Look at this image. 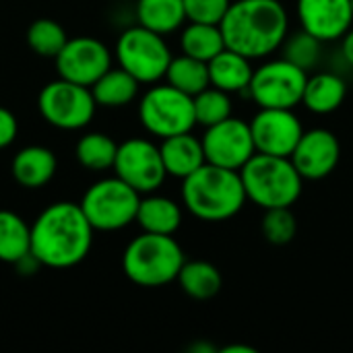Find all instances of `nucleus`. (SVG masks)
I'll return each mask as SVG.
<instances>
[{
	"label": "nucleus",
	"instance_id": "obj_1",
	"mask_svg": "<svg viewBox=\"0 0 353 353\" xmlns=\"http://www.w3.org/2000/svg\"><path fill=\"white\" fill-rule=\"evenodd\" d=\"M93 232L79 203H54L31 225V254L41 267L70 269L87 259Z\"/></svg>",
	"mask_w": 353,
	"mask_h": 353
},
{
	"label": "nucleus",
	"instance_id": "obj_2",
	"mask_svg": "<svg viewBox=\"0 0 353 353\" xmlns=\"http://www.w3.org/2000/svg\"><path fill=\"white\" fill-rule=\"evenodd\" d=\"M219 27L225 48L259 60L281 48L290 31V17L279 0H234Z\"/></svg>",
	"mask_w": 353,
	"mask_h": 353
},
{
	"label": "nucleus",
	"instance_id": "obj_3",
	"mask_svg": "<svg viewBox=\"0 0 353 353\" xmlns=\"http://www.w3.org/2000/svg\"><path fill=\"white\" fill-rule=\"evenodd\" d=\"M246 201L242 176L236 170L203 163L182 180V203L201 221H228L244 209Z\"/></svg>",
	"mask_w": 353,
	"mask_h": 353
},
{
	"label": "nucleus",
	"instance_id": "obj_4",
	"mask_svg": "<svg viewBox=\"0 0 353 353\" xmlns=\"http://www.w3.org/2000/svg\"><path fill=\"white\" fill-rule=\"evenodd\" d=\"M184 263V250L174 236L149 232L130 240L122 254L124 275L141 288H161L176 281Z\"/></svg>",
	"mask_w": 353,
	"mask_h": 353
},
{
	"label": "nucleus",
	"instance_id": "obj_5",
	"mask_svg": "<svg viewBox=\"0 0 353 353\" xmlns=\"http://www.w3.org/2000/svg\"><path fill=\"white\" fill-rule=\"evenodd\" d=\"M248 201L261 209L292 207L304 188V178L298 174L290 157L254 153L240 170Z\"/></svg>",
	"mask_w": 353,
	"mask_h": 353
},
{
	"label": "nucleus",
	"instance_id": "obj_6",
	"mask_svg": "<svg viewBox=\"0 0 353 353\" xmlns=\"http://www.w3.org/2000/svg\"><path fill=\"white\" fill-rule=\"evenodd\" d=\"M141 196L132 186L114 176L93 182L79 205L95 232H118L137 221Z\"/></svg>",
	"mask_w": 353,
	"mask_h": 353
},
{
	"label": "nucleus",
	"instance_id": "obj_7",
	"mask_svg": "<svg viewBox=\"0 0 353 353\" xmlns=\"http://www.w3.org/2000/svg\"><path fill=\"white\" fill-rule=\"evenodd\" d=\"M139 120L143 128L157 139L190 132L196 126L194 97L170 83L155 85L139 103Z\"/></svg>",
	"mask_w": 353,
	"mask_h": 353
},
{
	"label": "nucleus",
	"instance_id": "obj_8",
	"mask_svg": "<svg viewBox=\"0 0 353 353\" xmlns=\"http://www.w3.org/2000/svg\"><path fill=\"white\" fill-rule=\"evenodd\" d=\"M170 46L161 33H155L143 25L128 27L116 41V60L126 72H130L141 85L157 83L165 79L172 62Z\"/></svg>",
	"mask_w": 353,
	"mask_h": 353
},
{
	"label": "nucleus",
	"instance_id": "obj_9",
	"mask_svg": "<svg viewBox=\"0 0 353 353\" xmlns=\"http://www.w3.org/2000/svg\"><path fill=\"white\" fill-rule=\"evenodd\" d=\"M37 110L41 118L60 130H81L89 126L95 116L97 103L91 87L56 79L41 87L37 95Z\"/></svg>",
	"mask_w": 353,
	"mask_h": 353
},
{
	"label": "nucleus",
	"instance_id": "obj_10",
	"mask_svg": "<svg viewBox=\"0 0 353 353\" xmlns=\"http://www.w3.org/2000/svg\"><path fill=\"white\" fill-rule=\"evenodd\" d=\"M306 81V70L285 58H277L254 68L248 95L259 108L296 110L302 103Z\"/></svg>",
	"mask_w": 353,
	"mask_h": 353
},
{
	"label": "nucleus",
	"instance_id": "obj_11",
	"mask_svg": "<svg viewBox=\"0 0 353 353\" xmlns=\"http://www.w3.org/2000/svg\"><path fill=\"white\" fill-rule=\"evenodd\" d=\"M112 170L139 194L155 192L168 178L159 145L147 139H128L120 143Z\"/></svg>",
	"mask_w": 353,
	"mask_h": 353
},
{
	"label": "nucleus",
	"instance_id": "obj_12",
	"mask_svg": "<svg viewBox=\"0 0 353 353\" xmlns=\"http://www.w3.org/2000/svg\"><path fill=\"white\" fill-rule=\"evenodd\" d=\"M201 141H203L207 163L221 165L236 172H240L246 165V161L256 153L250 124L234 116L205 128Z\"/></svg>",
	"mask_w": 353,
	"mask_h": 353
},
{
	"label": "nucleus",
	"instance_id": "obj_13",
	"mask_svg": "<svg viewBox=\"0 0 353 353\" xmlns=\"http://www.w3.org/2000/svg\"><path fill=\"white\" fill-rule=\"evenodd\" d=\"M60 79L91 87L105 70L112 68L110 48L95 37H68L64 48L54 58Z\"/></svg>",
	"mask_w": 353,
	"mask_h": 353
},
{
	"label": "nucleus",
	"instance_id": "obj_14",
	"mask_svg": "<svg viewBox=\"0 0 353 353\" xmlns=\"http://www.w3.org/2000/svg\"><path fill=\"white\" fill-rule=\"evenodd\" d=\"M250 124L256 153L290 157L304 134V126L294 110L283 108H261Z\"/></svg>",
	"mask_w": 353,
	"mask_h": 353
},
{
	"label": "nucleus",
	"instance_id": "obj_15",
	"mask_svg": "<svg viewBox=\"0 0 353 353\" xmlns=\"http://www.w3.org/2000/svg\"><path fill=\"white\" fill-rule=\"evenodd\" d=\"M290 159L304 180H323L337 170L341 143L337 134L327 128L304 130Z\"/></svg>",
	"mask_w": 353,
	"mask_h": 353
},
{
	"label": "nucleus",
	"instance_id": "obj_16",
	"mask_svg": "<svg viewBox=\"0 0 353 353\" xmlns=\"http://www.w3.org/2000/svg\"><path fill=\"white\" fill-rule=\"evenodd\" d=\"M298 21L323 43L341 39L353 23L352 0H298Z\"/></svg>",
	"mask_w": 353,
	"mask_h": 353
},
{
	"label": "nucleus",
	"instance_id": "obj_17",
	"mask_svg": "<svg viewBox=\"0 0 353 353\" xmlns=\"http://www.w3.org/2000/svg\"><path fill=\"white\" fill-rule=\"evenodd\" d=\"M56 170H58V161L54 151L41 145L23 147L21 151H17L10 163V174L14 182L29 190L41 188L48 182H52Z\"/></svg>",
	"mask_w": 353,
	"mask_h": 353
},
{
	"label": "nucleus",
	"instance_id": "obj_18",
	"mask_svg": "<svg viewBox=\"0 0 353 353\" xmlns=\"http://www.w3.org/2000/svg\"><path fill=\"white\" fill-rule=\"evenodd\" d=\"M159 151H161V159H163L168 176L178 178V180L188 178L203 163H207L203 141L196 139L192 130L161 139Z\"/></svg>",
	"mask_w": 353,
	"mask_h": 353
},
{
	"label": "nucleus",
	"instance_id": "obj_19",
	"mask_svg": "<svg viewBox=\"0 0 353 353\" xmlns=\"http://www.w3.org/2000/svg\"><path fill=\"white\" fill-rule=\"evenodd\" d=\"M211 87H217L225 93H248L254 68L252 60L242 56L236 50L223 48L213 60L207 62Z\"/></svg>",
	"mask_w": 353,
	"mask_h": 353
},
{
	"label": "nucleus",
	"instance_id": "obj_20",
	"mask_svg": "<svg viewBox=\"0 0 353 353\" xmlns=\"http://www.w3.org/2000/svg\"><path fill=\"white\" fill-rule=\"evenodd\" d=\"M137 223L143 232L174 236L182 225V209L174 199L149 192L147 196H141Z\"/></svg>",
	"mask_w": 353,
	"mask_h": 353
},
{
	"label": "nucleus",
	"instance_id": "obj_21",
	"mask_svg": "<svg viewBox=\"0 0 353 353\" xmlns=\"http://www.w3.org/2000/svg\"><path fill=\"white\" fill-rule=\"evenodd\" d=\"M345 95H347V85L339 74L314 72V74H308L302 103L312 114L327 116V114L337 112L343 105Z\"/></svg>",
	"mask_w": 353,
	"mask_h": 353
},
{
	"label": "nucleus",
	"instance_id": "obj_22",
	"mask_svg": "<svg viewBox=\"0 0 353 353\" xmlns=\"http://www.w3.org/2000/svg\"><path fill=\"white\" fill-rule=\"evenodd\" d=\"M139 87L141 83L130 72H126L122 66H112L91 85V93L97 108H124L134 101Z\"/></svg>",
	"mask_w": 353,
	"mask_h": 353
},
{
	"label": "nucleus",
	"instance_id": "obj_23",
	"mask_svg": "<svg viewBox=\"0 0 353 353\" xmlns=\"http://www.w3.org/2000/svg\"><path fill=\"white\" fill-rule=\"evenodd\" d=\"M31 254V225L14 211L0 209V261L19 265Z\"/></svg>",
	"mask_w": 353,
	"mask_h": 353
},
{
	"label": "nucleus",
	"instance_id": "obj_24",
	"mask_svg": "<svg viewBox=\"0 0 353 353\" xmlns=\"http://www.w3.org/2000/svg\"><path fill=\"white\" fill-rule=\"evenodd\" d=\"M137 21L155 33H174L186 23L184 0H137Z\"/></svg>",
	"mask_w": 353,
	"mask_h": 353
},
{
	"label": "nucleus",
	"instance_id": "obj_25",
	"mask_svg": "<svg viewBox=\"0 0 353 353\" xmlns=\"http://www.w3.org/2000/svg\"><path fill=\"white\" fill-rule=\"evenodd\" d=\"M176 281L192 300H211L223 288L221 271L209 261H186Z\"/></svg>",
	"mask_w": 353,
	"mask_h": 353
},
{
	"label": "nucleus",
	"instance_id": "obj_26",
	"mask_svg": "<svg viewBox=\"0 0 353 353\" xmlns=\"http://www.w3.org/2000/svg\"><path fill=\"white\" fill-rule=\"evenodd\" d=\"M180 48H182V54L209 62L225 48V39H223L219 25L188 21V25L182 29V35H180Z\"/></svg>",
	"mask_w": 353,
	"mask_h": 353
},
{
	"label": "nucleus",
	"instance_id": "obj_27",
	"mask_svg": "<svg viewBox=\"0 0 353 353\" xmlns=\"http://www.w3.org/2000/svg\"><path fill=\"white\" fill-rule=\"evenodd\" d=\"M118 143L103 132H87L74 147L77 161L91 172H105L114 168Z\"/></svg>",
	"mask_w": 353,
	"mask_h": 353
},
{
	"label": "nucleus",
	"instance_id": "obj_28",
	"mask_svg": "<svg viewBox=\"0 0 353 353\" xmlns=\"http://www.w3.org/2000/svg\"><path fill=\"white\" fill-rule=\"evenodd\" d=\"M165 81L172 87H176V89H180V91L194 97V95H199L201 91H205L211 85L209 66L203 60H196L192 56L182 54V56L172 58V62L168 66V72H165Z\"/></svg>",
	"mask_w": 353,
	"mask_h": 353
},
{
	"label": "nucleus",
	"instance_id": "obj_29",
	"mask_svg": "<svg viewBox=\"0 0 353 353\" xmlns=\"http://www.w3.org/2000/svg\"><path fill=\"white\" fill-rule=\"evenodd\" d=\"M27 46L41 58H56L68 41L64 27L54 19H37L27 29Z\"/></svg>",
	"mask_w": 353,
	"mask_h": 353
},
{
	"label": "nucleus",
	"instance_id": "obj_30",
	"mask_svg": "<svg viewBox=\"0 0 353 353\" xmlns=\"http://www.w3.org/2000/svg\"><path fill=\"white\" fill-rule=\"evenodd\" d=\"M281 48H283V58L306 72L316 68L323 56V41L304 29H300L294 35H288Z\"/></svg>",
	"mask_w": 353,
	"mask_h": 353
},
{
	"label": "nucleus",
	"instance_id": "obj_31",
	"mask_svg": "<svg viewBox=\"0 0 353 353\" xmlns=\"http://www.w3.org/2000/svg\"><path fill=\"white\" fill-rule=\"evenodd\" d=\"M194 116H196V124H201L205 128L223 122L225 118L232 116L230 93L209 85L205 91L194 95Z\"/></svg>",
	"mask_w": 353,
	"mask_h": 353
},
{
	"label": "nucleus",
	"instance_id": "obj_32",
	"mask_svg": "<svg viewBox=\"0 0 353 353\" xmlns=\"http://www.w3.org/2000/svg\"><path fill=\"white\" fill-rule=\"evenodd\" d=\"M263 238L273 246H285L290 244L298 234V221L292 213V207H277L267 209L263 215Z\"/></svg>",
	"mask_w": 353,
	"mask_h": 353
},
{
	"label": "nucleus",
	"instance_id": "obj_33",
	"mask_svg": "<svg viewBox=\"0 0 353 353\" xmlns=\"http://www.w3.org/2000/svg\"><path fill=\"white\" fill-rule=\"evenodd\" d=\"M232 0H184L186 21L219 25L230 8Z\"/></svg>",
	"mask_w": 353,
	"mask_h": 353
},
{
	"label": "nucleus",
	"instance_id": "obj_34",
	"mask_svg": "<svg viewBox=\"0 0 353 353\" xmlns=\"http://www.w3.org/2000/svg\"><path fill=\"white\" fill-rule=\"evenodd\" d=\"M19 132V122L17 116L8 110L0 105V149H6L14 143Z\"/></svg>",
	"mask_w": 353,
	"mask_h": 353
},
{
	"label": "nucleus",
	"instance_id": "obj_35",
	"mask_svg": "<svg viewBox=\"0 0 353 353\" xmlns=\"http://www.w3.org/2000/svg\"><path fill=\"white\" fill-rule=\"evenodd\" d=\"M341 54H343L345 62L353 66V27L341 37Z\"/></svg>",
	"mask_w": 353,
	"mask_h": 353
},
{
	"label": "nucleus",
	"instance_id": "obj_36",
	"mask_svg": "<svg viewBox=\"0 0 353 353\" xmlns=\"http://www.w3.org/2000/svg\"><path fill=\"white\" fill-rule=\"evenodd\" d=\"M223 353H256L254 347H248V345H230V347H223Z\"/></svg>",
	"mask_w": 353,
	"mask_h": 353
},
{
	"label": "nucleus",
	"instance_id": "obj_37",
	"mask_svg": "<svg viewBox=\"0 0 353 353\" xmlns=\"http://www.w3.org/2000/svg\"><path fill=\"white\" fill-rule=\"evenodd\" d=\"M352 10H353V0H352Z\"/></svg>",
	"mask_w": 353,
	"mask_h": 353
}]
</instances>
